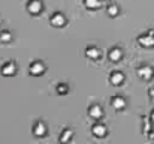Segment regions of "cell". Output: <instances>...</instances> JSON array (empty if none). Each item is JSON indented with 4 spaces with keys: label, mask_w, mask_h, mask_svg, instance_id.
<instances>
[{
    "label": "cell",
    "mask_w": 154,
    "mask_h": 144,
    "mask_svg": "<svg viewBox=\"0 0 154 144\" xmlns=\"http://www.w3.org/2000/svg\"><path fill=\"white\" fill-rule=\"evenodd\" d=\"M51 23L55 26V27H61V26H64V23H66V20H64V17L63 15H60V14H55L54 17L51 18Z\"/></svg>",
    "instance_id": "cell-11"
},
{
    "label": "cell",
    "mask_w": 154,
    "mask_h": 144,
    "mask_svg": "<svg viewBox=\"0 0 154 144\" xmlns=\"http://www.w3.org/2000/svg\"><path fill=\"white\" fill-rule=\"evenodd\" d=\"M72 137H73V131H72V129H66V131H63L61 135H60V143L61 144L69 143V141L72 140Z\"/></svg>",
    "instance_id": "cell-10"
},
{
    "label": "cell",
    "mask_w": 154,
    "mask_h": 144,
    "mask_svg": "<svg viewBox=\"0 0 154 144\" xmlns=\"http://www.w3.org/2000/svg\"><path fill=\"white\" fill-rule=\"evenodd\" d=\"M91 132H93V135H94V137H97V138H103V137H106L108 129H106V126L103 125L102 122H97V123H94V125H93Z\"/></svg>",
    "instance_id": "cell-3"
},
{
    "label": "cell",
    "mask_w": 154,
    "mask_h": 144,
    "mask_svg": "<svg viewBox=\"0 0 154 144\" xmlns=\"http://www.w3.org/2000/svg\"><path fill=\"white\" fill-rule=\"evenodd\" d=\"M124 81V74L120 72V71H114L111 75H109V83L112 86H121Z\"/></svg>",
    "instance_id": "cell-6"
},
{
    "label": "cell",
    "mask_w": 154,
    "mask_h": 144,
    "mask_svg": "<svg viewBox=\"0 0 154 144\" xmlns=\"http://www.w3.org/2000/svg\"><path fill=\"white\" fill-rule=\"evenodd\" d=\"M138 74H139L144 80H150V78H151V69H150L148 66H142V68H139V69H138Z\"/></svg>",
    "instance_id": "cell-12"
},
{
    "label": "cell",
    "mask_w": 154,
    "mask_h": 144,
    "mask_svg": "<svg viewBox=\"0 0 154 144\" xmlns=\"http://www.w3.org/2000/svg\"><path fill=\"white\" fill-rule=\"evenodd\" d=\"M108 56H109V60H111V62L117 63V62H120V60L123 59V51L118 47H114V48H111V51H109Z\"/></svg>",
    "instance_id": "cell-8"
},
{
    "label": "cell",
    "mask_w": 154,
    "mask_h": 144,
    "mask_svg": "<svg viewBox=\"0 0 154 144\" xmlns=\"http://www.w3.org/2000/svg\"><path fill=\"white\" fill-rule=\"evenodd\" d=\"M32 131H33V135H35V137H39V138H42V137L47 135V126H45V123H44L42 120L35 122Z\"/></svg>",
    "instance_id": "cell-1"
},
{
    "label": "cell",
    "mask_w": 154,
    "mask_h": 144,
    "mask_svg": "<svg viewBox=\"0 0 154 144\" xmlns=\"http://www.w3.org/2000/svg\"><path fill=\"white\" fill-rule=\"evenodd\" d=\"M111 105L117 110V111H120V110H124L126 108V99L123 98L121 95H117L112 98V101H111Z\"/></svg>",
    "instance_id": "cell-7"
},
{
    "label": "cell",
    "mask_w": 154,
    "mask_h": 144,
    "mask_svg": "<svg viewBox=\"0 0 154 144\" xmlns=\"http://www.w3.org/2000/svg\"><path fill=\"white\" fill-rule=\"evenodd\" d=\"M85 56L90 60H97V59H100V50L97 47H88L85 50Z\"/></svg>",
    "instance_id": "cell-9"
},
{
    "label": "cell",
    "mask_w": 154,
    "mask_h": 144,
    "mask_svg": "<svg viewBox=\"0 0 154 144\" xmlns=\"http://www.w3.org/2000/svg\"><path fill=\"white\" fill-rule=\"evenodd\" d=\"M0 41H3V42H11V41H12V36H11L8 32H5V33L0 35Z\"/></svg>",
    "instance_id": "cell-13"
},
{
    "label": "cell",
    "mask_w": 154,
    "mask_h": 144,
    "mask_svg": "<svg viewBox=\"0 0 154 144\" xmlns=\"http://www.w3.org/2000/svg\"><path fill=\"white\" fill-rule=\"evenodd\" d=\"M2 74L6 75V77H12L17 74V65L14 62H6L3 66H2Z\"/></svg>",
    "instance_id": "cell-5"
},
{
    "label": "cell",
    "mask_w": 154,
    "mask_h": 144,
    "mask_svg": "<svg viewBox=\"0 0 154 144\" xmlns=\"http://www.w3.org/2000/svg\"><path fill=\"white\" fill-rule=\"evenodd\" d=\"M57 92H58V93H66V92H67V86L61 83V84L57 87Z\"/></svg>",
    "instance_id": "cell-14"
},
{
    "label": "cell",
    "mask_w": 154,
    "mask_h": 144,
    "mask_svg": "<svg viewBox=\"0 0 154 144\" xmlns=\"http://www.w3.org/2000/svg\"><path fill=\"white\" fill-rule=\"evenodd\" d=\"M153 120H154V113H153Z\"/></svg>",
    "instance_id": "cell-15"
},
{
    "label": "cell",
    "mask_w": 154,
    "mask_h": 144,
    "mask_svg": "<svg viewBox=\"0 0 154 144\" xmlns=\"http://www.w3.org/2000/svg\"><path fill=\"white\" fill-rule=\"evenodd\" d=\"M45 72V65L41 62V60H35L32 65H30V74L33 77H38V75H42Z\"/></svg>",
    "instance_id": "cell-2"
},
{
    "label": "cell",
    "mask_w": 154,
    "mask_h": 144,
    "mask_svg": "<svg viewBox=\"0 0 154 144\" xmlns=\"http://www.w3.org/2000/svg\"><path fill=\"white\" fill-rule=\"evenodd\" d=\"M88 116L94 120H100L103 116V110L99 104H93L90 108H88Z\"/></svg>",
    "instance_id": "cell-4"
}]
</instances>
